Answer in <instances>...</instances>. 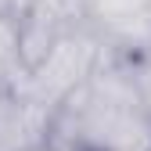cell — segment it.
I'll list each match as a JSON object with an SVG mask.
<instances>
[{"mask_svg": "<svg viewBox=\"0 0 151 151\" xmlns=\"http://www.w3.org/2000/svg\"><path fill=\"white\" fill-rule=\"evenodd\" d=\"M50 144L61 151H147L151 115L129 72V54L108 58L54 108Z\"/></svg>", "mask_w": 151, "mask_h": 151, "instance_id": "obj_1", "label": "cell"}, {"mask_svg": "<svg viewBox=\"0 0 151 151\" xmlns=\"http://www.w3.org/2000/svg\"><path fill=\"white\" fill-rule=\"evenodd\" d=\"M115 54L119 50L111 47L93 25L72 29L29 68V76L22 79L18 93H25V97H32L36 104H43V108L54 111L90 72H97L108 58H115Z\"/></svg>", "mask_w": 151, "mask_h": 151, "instance_id": "obj_2", "label": "cell"}, {"mask_svg": "<svg viewBox=\"0 0 151 151\" xmlns=\"http://www.w3.org/2000/svg\"><path fill=\"white\" fill-rule=\"evenodd\" d=\"M86 18L119 54H144L151 43V0H86Z\"/></svg>", "mask_w": 151, "mask_h": 151, "instance_id": "obj_3", "label": "cell"}, {"mask_svg": "<svg viewBox=\"0 0 151 151\" xmlns=\"http://www.w3.org/2000/svg\"><path fill=\"white\" fill-rule=\"evenodd\" d=\"M54 111L18 90H0V151H32L50 140Z\"/></svg>", "mask_w": 151, "mask_h": 151, "instance_id": "obj_4", "label": "cell"}, {"mask_svg": "<svg viewBox=\"0 0 151 151\" xmlns=\"http://www.w3.org/2000/svg\"><path fill=\"white\" fill-rule=\"evenodd\" d=\"M29 76L25 50H22V29L18 18L0 14V90H18Z\"/></svg>", "mask_w": 151, "mask_h": 151, "instance_id": "obj_5", "label": "cell"}, {"mask_svg": "<svg viewBox=\"0 0 151 151\" xmlns=\"http://www.w3.org/2000/svg\"><path fill=\"white\" fill-rule=\"evenodd\" d=\"M129 72H133V83H137V93H140V104L151 115V54H129Z\"/></svg>", "mask_w": 151, "mask_h": 151, "instance_id": "obj_6", "label": "cell"}, {"mask_svg": "<svg viewBox=\"0 0 151 151\" xmlns=\"http://www.w3.org/2000/svg\"><path fill=\"white\" fill-rule=\"evenodd\" d=\"M32 151H61V147H58V144H50V140H47V144H40V147H32Z\"/></svg>", "mask_w": 151, "mask_h": 151, "instance_id": "obj_7", "label": "cell"}, {"mask_svg": "<svg viewBox=\"0 0 151 151\" xmlns=\"http://www.w3.org/2000/svg\"><path fill=\"white\" fill-rule=\"evenodd\" d=\"M147 54H151V43H147Z\"/></svg>", "mask_w": 151, "mask_h": 151, "instance_id": "obj_8", "label": "cell"}, {"mask_svg": "<svg viewBox=\"0 0 151 151\" xmlns=\"http://www.w3.org/2000/svg\"><path fill=\"white\" fill-rule=\"evenodd\" d=\"M147 151H151V147H147Z\"/></svg>", "mask_w": 151, "mask_h": 151, "instance_id": "obj_9", "label": "cell"}]
</instances>
